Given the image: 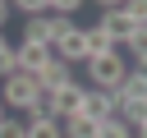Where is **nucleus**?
<instances>
[{
	"label": "nucleus",
	"mask_w": 147,
	"mask_h": 138,
	"mask_svg": "<svg viewBox=\"0 0 147 138\" xmlns=\"http://www.w3.org/2000/svg\"><path fill=\"white\" fill-rule=\"evenodd\" d=\"M87 78H92V87H101V92H119V83L129 78V60H124L119 51L92 55V60H87Z\"/></svg>",
	"instance_id": "obj_1"
},
{
	"label": "nucleus",
	"mask_w": 147,
	"mask_h": 138,
	"mask_svg": "<svg viewBox=\"0 0 147 138\" xmlns=\"http://www.w3.org/2000/svg\"><path fill=\"white\" fill-rule=\"evenodd\" d=\"M0 101H5V110H23V115H28V110L41 101V87H37V78H28V74H9Z\"/></svg>",
	"instance_id": "obj_2"
},
{
	"label": "nucleus",
	"mask_w": 147,
	"mask_h": 138,
	"mask_svg": "<svg viewBox=\"0 0 147 138\" xmlns=\"http://www.w3.org/2000/svg\"><path fill=\"white\" fill-rule=\"evenodd\" d=\"M96 28H101L115 46H124V41L138 32V23H133V18L124 14V5H115V0H106V5H101V23H96Z\"/></svg>",
	"instance_id": "obj_3"
},
{
	"label": "nucleus",
	"mask_w": 147,
	"mask_h": 138,
	"mask_svg": "<svg viewBox=\"0 0 147 138\" xmlns=\"http://www.w3.org/2000/svg\"><path fill=\"white\" fill-rule=\"evenodd\" d=\"M83 97H87V87H78V78L69 83V87H60V92H51L46 97V115L51 120H69V115H83Z\"/></svg>",
	"instance_id": "obj_4"
},
{
	"label": "nucleus",
	"mask_w": 147,
	"mask_h": 138,
	"mask_svg": "<svg viewBox=\"0 0 147 138\" xmlns=\"http://www.w3.org/2000/svg\"><path fill=\"white\" fill-rule=\"evenodd\" d=\"M51 51H55V60H64L69 69H74V64H87V60H92V51H87V28H78V23H74V28L51 46Z\"/></svg>",
	"instance_id": "obj_5"
},
{
	"label": "nucleus",
	"mask_w": 147,
	"mask_h": 138,
	"mask_svg": "<svg viewBox=\"0 0 147 138\" xmlns=\"http://www.w3.org/2000/svg\"><path fill=\"white\" fill-rule=\"evenodd\" d=\"M119 106H124V97H119V92H101V87H87V97H83V115H87V120H96V124L115 120V115H119Z\"/></svg>",
	"instance_id": "obj_6"
},
{
	"label": "nucleus",
	"mask_w": 147,
	"mask_h": 138,
	"mask_svg": "<svg viewBox=\"0 0 147 138\" xmlns=\"http://www.w3.org/2000/svg\"><path fill=\"white\" fill-rule=\"evenodd\" d=\"M51 55H55L51 46H32V41H23V46H18V74L37 78V74H41V69L51 64Z\"/></svg>",
	"instance_id": "obj_7"
},
{
	"label": "nucleus",
	"mask_w": 147,
	"mask_h": 138,
	"mask_svg": "<svg viewBox=\"0 0 147 138\" xmlns=\"http://www.w3.org/2000/svg\"><path fill=\"white\" fill-rule=\"evenodd\" d=\"M69 83H74V69H69L64 60H55V55H51V64L37 74V87H41L46 97H51V92H60V87H69Z\"/></svg>",
	"instance_id": "obj_8"
},
{
	"label": "nucleus",
	"mask_w": 147,
	"mask_h": 138,
	"mask_svg": "<svg viewBox=\"0 0 147 138\" xmlns=\"http://www.w3.org/2000/svg\"><path fill=\"white\" fill-rule=\"evenodd\" d=\"M23 138H64V133H60V120H51L46 110H28V120H23Z\"/></svg>",
	"instance_id": "obj_9"
},
{
	"label": "nucleus",
	"mask_w": 147,
	"mask_h": 138,
	"mask_svg": "<svg viewBox=\"0 0 147 138\" xmlns=\"http://www.w3.org/2000/svg\"><path fill=\"white\" fill-rule=\"evenodd\" d=\"M119 97L124 101H147V74L142 69H129V78L119 83Z\"/></svg>",
	"instance_id": "obj_10"
},
{
	"label": "nucleus",
	"mask_w": 147,
	"mask_h": 138,
	"mask_svg": "<svg viewBox=\"0 0 147 138\" xmlns=\"http://www.w3.org/2000/svg\"><path fill=\"white\" fill-rule=\"evenodd\" d=\"M60 133H64V138H96V120H87V115H69V120L60 124Z\"/></svg>",
	"instance_id": "obj_11"
},
{
	"label": "nucleus",
	"mask_w": 147,
	"mask_h": 138,
	"mask_svg": "<svg viewBox=\"0 0 147 138\" xmlns=\"http://www.w3.org/2000/svg\"><path fill=\"white\" fill-rule=\"evenodd\" d=\"M87 51H92V55H106V51H119V46H115L101 28H87Z\"/></svg>",
	"instance_id": "obj_12"
},
{
	"label": "nucleus",
	"mask_w": 147,
	"mask_h": 138,
	"mask_svg": "<svg viewBox=\"0 0 147 138\" xmlns=\"http://www.w3.org/2000/svg\"><path fill=\"white\" fill-rule=\"evenodd\" d=\"M96 138H133V129L115 115V120H106V124H96Z\"/></svg>",
	"instance_id": "obj_13"
},
{
	"label": "nucleus",
	"mask_w": 147,
	"mask_h": 138,
	"mask_svg": "<svg viewBox=\"0 0 147 138\" xmlns=\"http://www.w3.org/2000/svg\"><path fill=\"white\" fill-rule=\"evenodd\" d=\"M9 74H18V46H0V78H9Z\"/></svg>",
	"instance_id": "obj_14"
},
{
	"label": "nucleus",
	"mask_w": 147,
	"mask_h": 138,
	"mask_svg": "<svg viewBox=\"0 0 147 138\" xmlns=\"http://www.w3.org/2000/svg\"><path fill=\"white\" fill-rule=\"evenodd\" d=\"M14 9H18V14H23V18H41V14H46V9H51V0H18V5H14Z\"/></svg>",
	"instance_id": "obj_15"
},
{
	"label": "nucleus",
	"mask_w": 147,
	"mask_h": 138,
	"mask_svg": "<svg viewBox=\"0 0 147 138\" xmlns=\"http://www.w3.org/2000/svg\"><path fill=\"white\" fill-rule=\"evenodd\" d=\"M124 14H129L138 28H147V0H129V5H124Z\"/></svg>",
	"instance_id": "obj_16"
},
{
	"label": "nucleus",
	"mask_w": 147,
	"mask_h": 138,
	"mask_svg": "<svg viewBox=\"0 0 147 138\" xmlns=\"http://www.w3.org/2000/svg\"><path fill=\"white\" fill-rule=\"evenodd\" d=\"M74 9H83L78 0H51V14H60V18H74Z\"/></svg>",
	"instance_id": "obj_17"
},
{
	"label": "nucleus",
	"mask_w": 147,
	"mask_h": 138,
	"mask_svg": "<svg viewBox=\"0 0 147 138\" xmlns=\"http://www.w3.org/2000/svg\"><path fill=\"white\" fill-rule=\"evenodd\" d=\"M0 138H23V120H0Z\"/></svg>",
	"instance_id": "obj_18"
},
{
	"label": "nucleus",
	"mask_w": 147,
	"mask_h": 138,
	"mask_svg": "<svg viewBox=\"0 0 147 138\" xmlns=\"http://www.w3.org/2000/svg\"><path fill=\"white\" fill-rule=\"evenodd\" d=\"M9 14H14V5H5V0H0V32H5V23H9Z\"/></svg>",
	"instance_id": "obj_19"
},
{
	"label": "nucleus",
	"mask_w": 147,
	"mask_h": 138,
	"mask_svg": "<svg viewBox=\"0 0 147 138\" xmlns=\"http://www.w3.org/2000/svg\"><path fill=\"white\" fill-rule=\"evenodd\" d=\"M133 138H147V120H142V124H138V129H133Z\"/></svg>",
	"instance_id": "obj_20"
},
{
	"label": "nucleus",
	"mask_w": 147,
	"mask_h": 138,
	"mask_svg": "<svg viewBox=\"0 0 147 138\" xmlns=\"http://www.w3.org/2000/svg\"><path fill=\"white\" fill-rule=\"evenodd\" d=\"M0 120H5V101H0Z\"/></svg>",
	"instance_id": "obj_21"
},
{
	"label": "nucleus",
	"mask_w": 147,
	"mask_h": 138,
	"mask_svg": "<svg viewBox=\"0 0 147 138\" xmlns=\"http://www.w3.org/2000/svg\"><path fill=\"white\" fill-rule=\"evenodd\" d=\"M0 46H5V32H0Z\"/></svg>",
	"instance_id": "obj_22"
}]
</instances>
